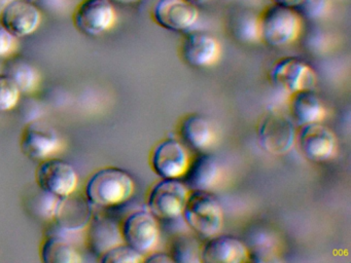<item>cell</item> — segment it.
<instances>
[{
  "label": "cell",
  "mask_w": 351,
  "mask_h": 263,
  "mask_svg": "<svg viewBox=\"0 0 351 263\" xmlns=\"http://www.w3.org/2000/svg\"><path fill=\"white\" fill-rule=\"evenodd\" d=\"M135 192V181L130 173L117 166H104L94 171L86 180L84 195L96 208L124 205Z\"/></svg>",
  "instance_id": "obj_1"
},
{
  "label": "cell",
  "mask_w": 351,
  "mask_h": 263,
  "mask_svg": "<svg viewBox=\"0 0 351 263\" xmlns=\"http://www.w3.org/2000/svg\"><path fill=\"white\" fill-rule=\"evenodd\" d=\"M302 29V16L295 8L273 3L258 18L261 39L270 47L291 45L299 38Z\"/></svg>",
  "instance_id": "obj_2"
},
{
  "label": "cell",
  "mask_w": 351,
  "mask_h": 263,
  "mask_svg": "<svg viewBox=\"0 0 351 263\" xmlns=\"http://www.w3.org/2000/svg\"><path fill=\"white\" fill-rule=\"evenodd\" d=\"M182 216L189 227L202 238H211L223 227V208L210 191H190Z\"/></svg>",
  "instance_id": "obj_3"
},
{
  "label": "cell",
  "mask_w": 351,
  "mask_h": 263,
  "mask_svg": "<svg viewBox=\"0 0 351 263\" xmlns=\"http://www.w3.org/2000/svg\"><path fill=\"white\" fill-rule=\"evenodd\" d=\"M63 147L64 143L60 134L47 121L36 119L22 129L20 149L29 160L42 162L60 153Z\"/></svg>",
  "instance_id": "obj_4"
},
{
  "label": "cell",
  "mask_w": 351,
  "mask_h": 263,
  "mask_svg": "<svg viewBox=\"0 0 351 263\" xmlns=\"http://www.w3.org/2000/svg\"><path fill=\"white\" fill-rule=\"evenodd\" d=\"M36 183L45 192L65 199L77 191L79 176L69 162L53 156L40 162L36 170Z\"/></svg>",
  "instance_id": "obj_5"
},
{
  "label": "cell",
  "mask_w": 351,
  "mask_h": 263,
  "mask_svg": "<svg viewBox=\"0 0 351 263\" xmlns=\"http://www.w3.org/2000/svg\"><path fill=\"white\" fill-rule=\"evenodd\" d=\"M189 193L190 189L180 179H162L149 191V211L157 219H176L182 215Z\"/></svg>",
  "instance_id": "obj_6"
},
{
  "label": "cell",
  "mask_w": 351,
  "mask_h": 263,
  "mask_svg": "<svg viewBox=\"0 0 351 263\" xmlns=\"http://www.w3.org/2000/svg\"><path fill=\"white\" fill-rule=\"evenodd\" d=\"M270 79L275 88L287 94L314 90L317 84V73L305 60L285 57L278 60L270 71Z\"/></svg>",
  "instance_id": "obj_7"
},
{
  "label": "cell",
  "mask_w": 351,
  "mask_h": 263,
  "mask_svg": "<svg viewBox=\"0 0 351 263\" xmlns=\"http://www.w3.org/2000/svg\"><path fill=\"white\" fill-rule=\"evenodd\" d=\"M295 125L291 117L278 111H270L258 125L260 145L272 155H283L291 151L295 143Z\"/></svg>",
  "instance_id": "obj_8"
},
{
  "label": "cell",
  "mask_w": 351,
  "mask_h": 263,
  "mask_svg": "<svg viewBox=\"0 0 351 263\" xmlns=\"http://www.w3.org/2000/svg\"><path fill=\"white\" fill-rule=\"evenodd\" d=\"M120 227L123 242L143 256L153 252L159 242V223L149 211L132 212L123 220Z\"/></svg>",
  "instance_id": "obj_9"
},
{
  "label": "cell",
  "mask_w": 351,
  "mask_h": 263,
  "mask_svg": "<svg viewBox=\"0 0 351 263\" xmlns=\"http://www.w3.org/2000/svg\"><path fill=\"white\" fill-rule=\"evenodd\" d=\"M117 12L110 0H82L73 14L77 31L90 37H97L110 31L116 24Z\"/></svg>",
  "instance_id": "obj_10"
},
{
  "label": "cell",
  "mask_w": 351,
  "mask_h": 263,
  "mask_svg": "<svg viewBox=\"0 0 351 263\" xmlns=\"http://www.w3.org/2000/svg\"><path fill=\"white\" fill-rule=\"evenodd\" d=\"M188 148L182 142L168 138L154 148L151 155L153 170L162 179H182L191 162Z\"/></svg>",
  "instance_id": "obj_11"
},
{
  "label": "cell",
  "mask_w": 351,
  "mask_h": 263,
  "mask_svg": "<svg viewBox=\"0 0 351 263\" xmlns=\"http://www.w3.org/2000/svg\"><path fill=\"white\" fill-rule=\"evenodd\" d=\"M295 142L300 152L310 162H326L335 155L337 149L336 136L320 123L300 127Z\"/></svg>",
  "instance_id": "obj_12"
},
{
  "label": "cell",
  "mask_w": 351,
  "mask_h": 263,
  "mask_svg": "<svg viewBox=\"0 0 351 263\" xmlns=\"http://www.w3.org/2000/svg\"><path fill=\"white\" fill-rule=\"evenodd\" d=\"M153 18L166 30L189 32L198 21L199 12L191 0H158Z\"/></svg>",
  "instance_id": "obj_13"
},
{
  "label": "cell",
  "mask_w": 351,
  "mask_h": 263,
  "mask_svg": "<svg viewBox=\"0 0 351 263\" xmlns=\"http://www.w3.org/2000/svg\"><path fill=\"white\" fill-rule=\"evenodd\" d=\"M40 22V8L30 0H12L0 10V23L17 38L36 32Z\"/></svg>",
  "instance_id": "obj_14"
},
{
  "label": "cell",
  "mask_w": 351,
  "mask_h": 263,
  "mask_svg": "<svg viewBox=\"0 0 351 263\" xmlns=\"http://www.w3.org/2000/svg\"><path fill=\"white\" fill-rule=\"evenodd\" d=\"M182 55L186 64L195 68L215 65L221 55L219 40L202 31L188 32L182 45Z\"/></svg>",
  "instance_id": "obj_15"
},
{
  "label": "cell",
  "mask_w": 351,
  "mask_h": 263,
  "mask_svg": "<svg viewBox=\"0 0 351 263\" xmlns=\"http://www.w3.org/2000/svg\"><path fill=\"white\" fill-rule=\"evenodd\" d=\"M248 257L245 244L230 234H215L201 249V261L206 263H241Z\"/></svg>",
  "instance_id": "obj_16"
},
{
  "label": "cell",
  "mask_w": 351,
  "mask_h": 263,
  "mask_svg": "<svg viewBox=\"0 0 351 263\" xmlns=\"http://www.w3.org/2000/svg\"><path fill=\"white\" fill-rule=\"evenodd\" d=\"M85 240L90 252L98 258L112 247L124 242L120 225L102 216L91 218L85 228Z\"/></svg>",
  "instance_id": "obj_17"
},
{
  "label": "cell",
  "mask_w": 351,
  "mask_h": 263,
  "mask_svg": "<svg viewBox=\"0 0 351 263\" xmlns=\"http://www.w3.org/2000/svg\"><path fill=\"white\" fill-rule=\"evenodd\" d=\"M221 168L219 160L213 154L201 153L191 160L184 175V182L190 191H210L219 183Z\"/></svg>",
  "instance_id": "obj_18"
},
{
  "label": "cell",
  "mask_w": 351,
  "mask_h": 263,
  "mask_svg": "<svg viewBox=\"0 0 351 263\" xmlns=\"http://www.w3.org/2000/svg\"><path fill=\"white\" fill-rule=\"evenodd\" d=\"M289 117L297 127L320 123L326 117V108L313 90H301L291 95Z\"/></svg>",
  "instance_id": "obj_19"
},
{
  "label": "cell",
  "mask_w": 351,
  "mask_h": 263,
  "mask_svg": "<svg viewBox=\"0 0 351 263\" xmlns=\"http://www.w3.org/2000/svg\"><path fill=\"white\" fill-rule=\"evenodd\" d=\"M3 74L11 78L22 95H32L38 90L40 84V72L36 66L22 57L15 55L5 60Z\"/></svg>",
  "instance_id": "obj_20"
},
{
  "label": "cell",
  "mask_w": 351,
  "mask_h": 263,
  "mask_svg": "<svg viewBox=\"0 0 351 263\" xmlns=\"http://www.w3.org/2000/svg\"><path fill=\"white\" fill-rule=\"evenodd\" d=\"M40 260L45 263H81L83 257L77 247L65 236L46 234L40 247Z\"/></svg>",
  "instance_id": "obj_21"
},
{
  "label": "cell",
  "mask_w": 351,
  "mask_h": 263,
  "mask_svg": "<svg viewBox=\"0 0 351 263\" xmlns=\"http://www.w3.org/2000/svg\"><path fill=\"white\" fill-rule=\"evenodd\" d=\"M180 131L184 143L198 151L208 148L215 139L210 123L206 117L200 114L186 116L180 125Z\"/></svg>",
  "instance_id": "obj_22"
},
{
  "label": "cell",
  "mask_w": 351,
  "mask_h": 263,
  "mask_svg": "<svg viewBox=\"0 0 351 263\" xmlns=\"http://www.w3.org/2000/svg\"><path fill=\"white\" fill-rule=\"evenodd\" d=\"M201 249L202 247L193 236H178L173 242L170 256L173 262H201Z\"/></svg>",
  "instance_id": "obj_23"
},
{
  "label": "cell",
  "mask_w": 351,
  "mask_h": 263,
  "mask_svg": "<svg viewBox=\"0 0 351 263\" xmlns=\"http://www.w3.org/2000/svg\"><path fill=\"white\" fill-rule=\"evenodd\" d=\"M102 263H141L145 256L125 242L112 247L99 257Z\"/></svg>",
  "instance_id": "obj_24"
},
{
  "label": "cell",
  "mask_w": 351,
  "mask_h": 263,
  "mask_svg": "<svg viewBox=\"0 0 351 263\" xmlns=\"http://www.w3.org/2000/svg\"><path fill=\"white\" fill-rule=\"evenodd\" d=\"M21 92L11 78L0 73V113L9 112L19 104Z\"/></svg>",
  "instance_id": "obj_25"
},
{
  "label": "cell",
  "mask_w": 351,
  "mask_h": 263,
  "mask_svg": "<svg viewBox=\"0 0 351 263\" xmlns=\"http://www.w3.org/2000/svg\"><path fill=\"white\" fill-rule=\"evenodd\" d=\"M19 47V38L14 36L0 23V60H5L15 55Z\"/></svg>",
  "instance_id": "obj_26"
},
{
  "label": "cell",
  "mask_w": 351,
  "mask_h": 263,
  "mask_svg": "<svg viewBox=\"0 0 351 263\" xmlns=\"http://www.w3.org/2000/svg\"><path fill=\"white\" fill-rule=\"evenodd\" d=\"M328 10V0H304L303 3L297 8L300 14L307 18H317Z\"/></svg>",
  "instance_id": "obj_27"
},
{
  "label": "cell",
  "mask_w": 351,
  "mask_h": 263,
  "mask_svg": "<svg viewBox=\"0 0 351 263\" xmlns=\"http://www.w3.org/2000/svg\"><path fill=\"white\" fill-rule=\"evenodd\" d=\"M143 262L149 263H170L173 262L170 254L160 252H151L149 254L145 255Z\"/></svg>",
  "instance_id": "obj_28"
},
{
  "label": "cell",
  "mask_w": 351,
  "mask_h": 263,
  "mask_svg": "<svg viewBox=\"0 0 351 263\" xmlns=\"http://www.w3.org/2000/svg\"><path fill=\"white\" fill-rule=\"evenodd\" d=\"M304 0H273L274 4H278V5L281 6H287V8H295L297 10L302 3H303Z\"/></svg>",
  "instance_id": "obj_29"
},
{
  "label": "cell",
  "mask_w": 351,
  "mask_h": 263,
  "mask_svg": "<svg viewBox=\"0 0 351 263\" xmlns=\"http://www.w3.org/2000/svg\"><path fill=\"white\" fill-rule=\"evenodd\" d=\"M112 4H121V5H129V4L136 3L141 0H110Z\"/></svg>",
  "instance_id": "obj_30"
},
{
  "label": "cell",
  "mask_w": 351,
  "mask_h": 263,
  "mask_svg": "<svg viewBox=\"0 0 351 263\" xmlns=\"http://www.w3.org/2000/svg\"><path fill=\"white\" fill-rule=\"evenodd\" d=\"M193 3L195 4H203L206 3V2L210 1V0H191Z\"/></svg>",
  "instance_id": "obj_31"
},
{
  "label": "cell",
  "mask_w": 351,
  "mask_h": 263,
  "mask_svg": "<svg viewBox=\"0 0 351 263\" xmlns=\"http://www.w3.org/2000/svg\"><path fill=\"white\" fill-rule=\"evenodd\" d=\"M10 1H12V0H0V10H1L3 6L7 5Z\"/></svg>",
  "instance_id": "obj_32"
}]
</instances>
